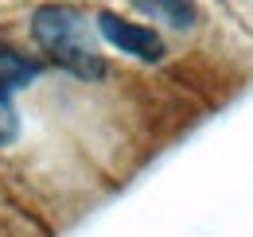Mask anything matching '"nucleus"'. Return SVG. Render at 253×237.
<instances>
[{
	"label": "nucleus",
	"instance_id": "4",
	"mask_svg": "<svg viewBox=\"0 0 253 237\" xmlns=\"http://www.w3.org/2000/svg\"><path fill=\"white\" fill-rule=\"evenodd\" d=\"M39 62L28 59L24 51H16V47H4L0 43V89H24V86H32L35 78H39Z\"/></svg>",
	"mask_w": 253,
	"mask_h": 237
},
{
	"label": "nucleus",
	"instance_id": "2",
	"mask_svg": "<svg viewBox=\"0 0 253 237\" xmlns=\"http://www.w3.org/2000/svg\"><path fill=\"white\" fill-rule=\"evenodd\" d=\"M97 31L109 47H117L121 55H132L140 62H160L164 59V39H160L152 28L144 24H132V20H121L113 12H101L97 16Z\"/></svg>",
	"mask_w": 253,
	"mask_h": 237
},
{
	"label": "nucleus",
	"instance_id": "3",
	"mask_svg": "<svg viewBox=\"0 0 253 237\" xmlns=\"http://www.w3.org/2000/svg\"><path fill=\"white\" fill-rule=\"evenodd\" d=\"M128 4H132L136 12H144L148 20L168 24V28H175V31L195 28V20H199L195 0H128Z\"/></svg>",
	"mask_w": 253,
	"mask_h": 237
},
{
	"label": "nucleus",
	"instance_id": "5",
	"mask_svg": "<svg viewBox=\"0 0 253 237\" xmlns=\"http://www.w3.org/2000/svg\"><path fill=\"white\" fill-rule=\"evenodd\" d=\"M20 136V120H16V109H12V93L0 89V148L12 144Z\"/></svg>",
	"mask_w": 253,
	"mask_h": 237
},
{
	"label": "nucleus",
	"instance_id": "1",
	"mask_svg": "<svg viewBox=\"0 0 253 237\" xmlns=\"http://www.w3.org/2000/svg\"><path fill=\"white\" fill-rule=\"evenodd\" d=\"M32 35H35V43L51 55V62L63 66L66 74H74L82 82L105 78V62L97 55L90 28L78 16V8H70V4H43V8H35Z\"/></svg>",
	"mask_w": 253,
	"mask_h": 237
}]
</instances>
